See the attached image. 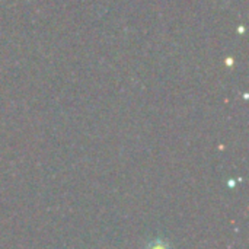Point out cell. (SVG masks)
Instances as JSON below:
<instances>
[{"label": "cell", "instance_id": "1", "mask_svg": "<svg viewBox=\"0 0 249 249\" xmlns=\"http://www.w3.org/2000/svg\"><path fill=\"white\" fill-rule=\"evenodd\" d=\"M146 249H169V247L165 242H162V241H153V242H150L147 245Z\"/></svg>", "mask_w": 249, "mask_h": 249}]
</instances>
